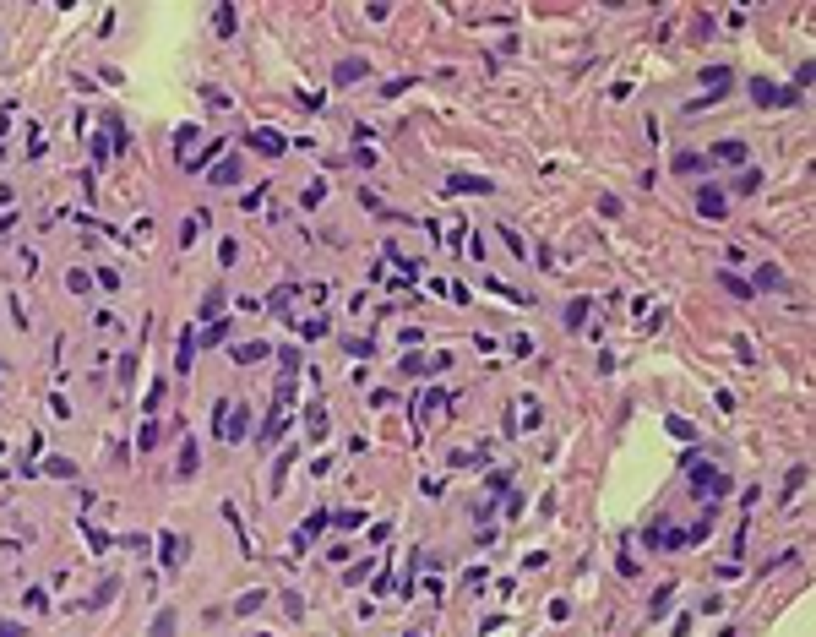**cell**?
<instances>
[{
	"label": "cell",
	"instance_id": "44dd1931",
	"mask_svg": "<svg viewBox=\"0 0 816 637\" xmlns=\"http://www.w3.org/2000/svg\"><path fill=\"white\" fill-rule=\"evenodd\" d=\"M702 88H708V98H724L729 93V71L724 65H708V71H702Z\"/></svg>",
	"mask_w": 816,
	"mask_h": 637
},
{
	"label": "cell",
	"instance_id": "db71d44e",
	"mask_svg": "<svg viewBox=\"0 0 816 637\" xmlns=\"http://www.w3.org/2000/svg\"><path fill=\"white\" fill-rule=\"evenodd\" d=\"M289 300H294V283H283V289H272V300H267V305H272V311H283Z\"/></svg>",
	"mask_w": 816,
	"mask_h": 637
},
{
	"label": "cell",
	"instance_id": "ee69618b",
	"mask_svg": "<svg viewBox=\"0 0 816 637\" xmlns=\"http://www.w3.org/2000/svg\"><path fill=\"white\" fill-rule=\"evenodd\" d=\"M92 278H98V289H109V295H115V289H120V273H115V267H98V273H92Z\"/></svg>",
	"mask_w": 816,
	"mask_h": 637
},
{
	"label": "cell",
	"instance_id": "52a82bcc",
	"mask_svg": "<svg viewBox=\"0 0 816 637\" xmlns=\"http://www.w3.org/2000/svg\"><path fill=\"white\" fill-rule=\"evenodd\" d=\"M245 147H250V153H262V158H283V153H289V137H277V131L256 125V131L245 137Z\"/></svg>",
	"mask_w": 816,
	"mask_h": 637
},
{
	"label": "cell",
	"instance_id": "b9f144b4",
	"mask_svg": "<svg viewBox=\"0 0 816 637\" xmlns=\"http://www.w3.org/2000/svg\"><path fill=\"white\" fill-rule=\"evenodd\" d=\"M44 147H49L44 125H33V131H28V153H33V158H44Z\"/></svg>",
	"mask_w": 816,
	"mask_h": 637
},
{
	"label": "cell",
	"instance_id": "8992f818",
	"mask_svg": "<svg viewBox=\"0 0 816 637\" xmlns=\"http://www.w3.org/2000/svg\"><path fill=\"white\" fill-rule=\"evenodd\" d=\"M447 196H495V180H484V174H447Z\"/></svg>",
	"mask_w": 816,
	"mask_h": 637
},
{
	"label": "cell",
	"instance_id": "603a6c76",
	"mask_svg": "<svg viewBox=\"0 0 816 637\" xmlns=\"http://www.w3.org/2000/svg\"><path fill=\"white\" fill-rule=\"evenodd\" d=\"M588 311H593V300H583V295L566 300V311H561V316H566V332H577V327L588 322Z\"/></svg>",
	"mask_w": 816,
	"mask_h": 637
},
{
	"label": "cell",
	"instance_id": "6da1fadb",
	"mask_svg": "<svg viewBox=\"0 0 816 637\" xmlns=\"http://www.w3.org/2000/svg\"><path fill=\"white\" fill-rule=\"evenodd\" d=\"M686 468H692V496H702V501H719V496H729V474H719L713 463H702V458H686Z\"/></svg>",
	"mask_w": 816,
	"mask_h": 637
},
{
	"label": "cell",
	"instance_id": "ab89813d",
	"mask_svg": "<svg viewBox=\"0 0 816 637\" xmlns=\"http://www.w3.org/2000/svg\"><path fill=\"white\" fill-rule=\"evenodd\" d=\"M398 371H403V376H425V371H430V359H419V354H403V359H398Z\"/></svg>",
	"mask_w": 816,
	"mask_h": 637
},
{
	"label": "cell",
	"instance_id": "3957f363",
	"mask_svg": "<svg viewBox=\"0 0 816 637\" xmlns=\"http://www.w3.org/2000/svg\"><path fill=\"white\" fill-rule=\"evenodd\" d=\"M185 556H191V539H185V534H174V529H164V534H158V561H164L169 572H180V567H185Z\"/></svg>",
	"mask_w": 816,
	"mask_h": 637
},
{
	"label": "cell",
	"instance_id": "5bb4252c",
	"mask_svg": "<svg viewBox=\"0 0 816 637\" xmlns=\"http://www.w3.org/2000/svg\"><path fill=\"white\" fill-rule=\"evenodd\" d=\"M196 468H201V447H196V441H185V447H180V463H174V480H196Z\"/></svg>",
	"mask_w": 816,
	"mask_h": 637
},
{
	"label": "cell",
	"instance_id": "f907efd6",
	"mask_svg": "<svg viewBox=\"0 0 816 637\" xmlns=\"http://www.w3.org/2000/svg\"><path fill=\"white\" fill-rule=\"evenodd\" d=\"M800 485H805V463H795V474H789V480H784V501H789V496H795V490H800Z\"/></svg>",
	"mask_w": 816,
	"mask_h": 637
},
{
	"label": "cell",
	"instance_id": "8fae6325",
	"mask_svg": "<svg viewBox=\"0 0 816 637\" xmlns=\"http://www.w3.org/2000/svg\"><path fill=\"white\" fill-rule=\"evenodd\" d=\"M746 158H751V147L746 142H713V153H708V164H735V169H746Z\"/></svg>",
	"mask_w": 816,
	"mask_h": 637
},
{
	"label": "cell",
	"instance_id": "11a10c76",
	"mask_svg": "<svg viewBox=\"0 0 816 637\" xmlns=\"http://www.w3.org/2000/svg\"><path fill=\"white\" fill-rule=\"evenodd\" d=\"M201 98H207L213 109H229V93H223V88H201Z\"/></svg>",
	"mask_w": 816,
	"mask_h": 637
},
{
	"label": "cell",
	"instance_id": "681fc988",
	"mask_svg": "<svg viewBox=\"0 0 816 637\" xmlns=\"http://www.w3.org/2000/svg\"><path fill=\"white\" fill-rule=\"evenodd\" d=\"M22 605H28V610H49V594L44 589H28V594H22Z\"/></svg>",
	"mask_w": 816,
	"mask_h": 637
},
{
	"label": "cell",
	"instance_id": "ac0fdd59",
	"mask_svg": "<svg viewBox=\"0 0 816 637\" xmlns=\"http://www.w3.org/2000/svg\"><path fill=\"white\" fill-rule=\"evenodd\" d=\"M240 174H245V164H240V158H223L207 180H213V186H240Z\"/></svg>",
	"mask_w": 816,
	"mask_h": 637
},
{
	"label": "cell",
	"instance_id": "be15d7a7",
	"mask_svg": "<svg viewBox=\"0 0 816 637\" xmlns=\"http://www.w3.org/2000/svg\"><path fill=\"white\" fill-rule=\"evenodd\" d=\"M0 158H6V147H0Z\"/></svg>",
	"mask_w": 816,
	"mask_h": 637
},
{
	"label": "cell",
	"instance_id": "680465c9",
	"mask_svg": "<svg viewBox=\"0 0 816 637\" xmlns=\"http://www.w3.org/2000/svg\"><path fill=\"white\" fill-rule=\"evenodd\" d=\"M507 485H512V474H507V468H490V490H495V496H501Z\"/></svg>",
	"mask_w": 816,
	"mask_h": 637
},
{
	"label": "cell",
	"instance_id": "9c48e42d",
	"mask_svg": "<svg viewBox=\"0 0 816 637\" xmlns=\"http://www.w3.org/2000/svg\"><path fill=\"white\" fill-rule=\"evenodd\" d=\"M435 414H447V392H435V387H425L414 398V425H430Z\"/></svg>",
	"mask_w": 816,
	"mask_h": 637
},
{
	"label": "cell",
	"instance_id": "cb8c5ba5",
	"mask_svg": "<svg viewBox=\"0 0 816 637\" xmlns=\"http://www.w3.org/2000/svg\"><path fill=\"white\" fill-rule=\"evenodd\" d=\"M756 191H762V169H751V164L735 169V196H756Z\"/></svg>",
	"mask_w": 816,
	"mask_h": 637
},
{
	"label": "cell",
	"instance_id": "9a60e30c",
	"mask_svg": "<svg viewBox=\"0 0 816 637\" xmlns=\"http://www.w3.org/2000/svg\"><path fill=\"white\" fill-rule=\"evenodd\" d=\"M234 359H240V365H256V359H272V343H267V338L234 343Z\"/></svg>",
	"mask_w": 816,
	"mask_h": 637
},
{
	"label": "cell",
	"instance_id": "e0dca14e",
	"mask_svg": "<svg viewBox=\"0 0 816 637\" xmlns=\"http://www.w3.org/2000/svg\"><path fill=\"white\" fill-rule=\"evenodd\" d=\"M229 332H234V322H229V316H218V322H207V332H196V343L218 349V343H229Z\"/></svg>",
	"mask_w": 816,
	"mask_h": 637
},
{
	"label": "cell",
	"instance_id": "ffe728a7",
	"mask_svg": "<svg viewBox=\"0 0 816 637\" xmlns=\"http://www.w3.org/2000/svg\"><path fill=\"white\" fill-rule=\"evenodd\" d=\"M223 305H229V289H207V295H201V322H218Z\"/></svg>",
	"mask_w": 816,
	"mask_h": 637
},
{
	"label": "cell",
	"instance_id": "94428289",
	"mask_svg": "<svg viewBox=\"0 0 816 637\" xmlns=\"http://www.w3.org/2000/svg\"><path fill=\"white\" fill-rule=\"evenodd\" d=\"M0 637H28V632H22L16 621H0Z\"/></svg>",
	"mask_w": 816,
	"mask_h": 637
},
{
	"label": "cell",
	"instance_id": "8d00e7d4",
	"mask_svg": "<svg viewBox=\"0 0 816 637\" xmlns=\"http://www.w3.org/2000/svg\"><path fill=\"white\" fill-rule=\"evenodd\" d=\"M196 147V125H174V153H191Z\"/></svg>",
	"mask_w": 816,
	"mask_h": 637
},
{
	"label": "cell",
	"instance_id": "4dcf8cb0",
	"mask_svg": "<svg viewBox=\"0 0 816 637\" xmlns=\"http://www.w3.org/2000/svg\"><path fill=\"white\" fill-rule=\"evenodd\" d=\"M218 153H223V142H207V147H196V153L185 158V169H191V174H196V169H207V158H218Z\"/></svg>",
	"mask_w": 816,
	"mask_h": 637
},
{
	"label": "cell",
	"instance_id": "2e32d148",
	"mask_svg": "<svg viewBox=\"0 0 816 637\" xmlns=\"http://www.w3.org/2000/svg\"><path fill=\"white\" fill-rule=\"evenodd\" d=\"M751 104L756 109H773V104H778V82H773V77H751Z\"/></svg>",
	"mask_w": 816,
	"mask_h": 637
},
{
	"label": "cell",
	"instance_id": "bcb514c9",
	"mask_svg": "<svg viewBox=\"0 0 816 637\" xmlns=\"http://www.w3.org/2000/svg\"><path fill=\"white\" fill-rule=\"evenodd\" d=\"M501 240H507V246H512V256H517V262H523V256H528V246H523V234H517V229H501Z\"/></svg>",
	"mask_w": 816,
	"mask_h": 637
},
{
	"label": "cell",
	"instance_id": "836d02e7",
	"mask_svg": "<svg viewBox=\"0 0 816 637\" xmlns=\"http://www.w3.org/2000/svg\"><path fill=\"white\" fill-rule=\"evenodd\" d=\"M44 474H55V480H77V463H71V458H49Z\"/></svg>",
	"mask_w": 816,
	"mask_h": 637
},
{
	"label": "cell",
	"instance_id": "6f0895ef",
	"mask_svg": "<svg viewBox=\"0 0 816 637\" xmlns=\"http://www.w3.org/2000/svg\"><path fill=\"white\" fill-rule=\"evenodd\" d=\"M468 256H474V262L484 267V234H468Z\"/></svg>",
	"mask_w": 816,
	"mask_h": 637
},
{
	"label": "cell",
	"instance_id": "d590c367",
	"mask_svg": "<svg viewBox=\"0 0 816 637\" xmlns=\"http://www.w3.org/2000/svg\"><path fill=\"white\" fill-rule=\"evenodd\" d=\"M294 458H300V452H283V458H277V463H272V490H277V485H283V480H289V468H294Z\"/></svg>",
	"mask_w": 816,
	"mask_h": 637
},
{
	"label": "cell",
	"instance_id": "ba28073f",
	"mask_svg": "<svg viewBox=\"0 0 816 637\" xmlns=\"http://www.w3.org/2000/svg\"><path fill=\"white\" fill-rule=\"evenodd\" d=\"M245 436H250V409L229 404V420L218 425V441H245Z\"/></svg>",
	"mask_w": 816,
	"mask_h": 637
},
{
	"label": "cell",
	"instance_id": "f35d334b",
	"mask_svg": "<svg viewBox=\"0 0 816 637\" xmlns=\"http://www.w3.org/2000/svg\"><path fill=\"white\" fill-rule=\"evenodd\" d=\"M719 283H724L729 295H740V300H751V283H746V278H735V273H719Z\"/></svg>",
	"mask_w": 816,
	"mask_h": 637
},
{
	"label": "cell",
	"instance_id": "e575fe53",
	"mask_svg": "<svg viewBox=\"0 0 816 637\" xmlns=\"http://www.w3.org/2000/svg\"><path fill=\"white\" fill-rule=\"evenodd\" d=\"M300 202H305V207H322L327 202V180H310V186L300 191Z\"/></svg>",
	"mask_w": 816,
	"mask_h": 637
},
{
	"label": "cell",
	"instance_id": "7c38bea8",
	"mask_svg": "<svg viewBox=\"0 0 816 637\" xmlns=\"http://www.w3.org/2000/svg\"><path fill=\"white\" fill-rule=\"evenodd\" d=\"M191 359H196V332L185 327L180 343H174V376H191Z\"/></svg>",
	"mask_w": 816,
	"mask_h": 637
},
{
	"label": "cell",
	"instance_id": "c3c4849f",
	"mask_svg": "<svg viewBox=\"0 0 816 637\" xmlns=\"http://www.w3.org/2000/svg\"><path fill=\"white\" fill-rule=\"evenodd\" d=\"M137 447H142V452H153V447H158V425H153V420L142 425V436H137Z\"/></svg>",
	"mask_w": 816,
	"mask_h": 637
},
{
	"label": "cell",
	"instance_id": "f546056e",
	"mask_svg": "<svg viewBox=\"0 0 816 637\" xmlns=\"http://www.w3.org/2000/svg\"><path fill=\"white\" fill-rule=\"evenodd\" d=\"M305 431H310V441H322V436H327V409L322 404L305 409Z\"/></svg>",
	"mask_w": 816,
	"mask_h": 637
},
{
	"label": "cell",
	"instance_id": "9f6ffc18",
	"mask_svg": "<svg viewBox=\"0 0 816 637\" xmlns=\"http://www.w3.org/2000/svg\"><path fill=\"white\" fill-rule=\"evenodd\" d=\"M669 436H680V441H692V436H696V425H692V420H669Z\"/></svg>",
	"mask_w": 816,
	"mask_h": 637
},
{
	"label": "cell",
	"instance_id": "7dc6e473",
	"mask_svg": "<svg viewBox=\"0 0 816 637\" xmlns=\"http://www.w3.org/2000/svg\"><path fill=\"white\" fill-rule=\"evenodd\" d=\"M164 392H169V381H164V376H158L153 387H147V414H153V409H158V404H164Z\"/></svg>",
	"mask_w": 816,
	"mask_h": 637
},
{
	"label": "cell",
	"instance_id": "74e56055",
	"mask_svg": "<svg viewBox=\"0 0 816 637\" xmlns=\"http://www.w3.org/2000/svg\"><path fill=\"white\" fill-rule=\"evenodd\" d=\"M349 164H359V169H376V164H381V153H376V147H354V153H349Z\"/></svg>",
	"mask_w": 816,
	"mask_h": 637
},
{
	"label": "cell",
	"instance_id": "7402d4cb",
	"mask_svg": "<svg viewBox=\"0 0 816 637\" xmlns=\"http://www.w3.org/2000/svg\"><path fill=\"white\" fill-rule=\"evenodd\" d=\"M267 605V589H245V594H240V599H234V616H256V610H262Z\"/></svg>",
	"mask_w": 816,
	"mask_h": 637
},
{
	"label": "cell",
	"instance_id": "f1b7e54d",
	"mask_svg": "<svg viewBox=\"0 0 816 637\" xmlns=\"http://www.w3.org/2000/svg\"><path fill=\"white\" fill-rule=\"evenodd\" d=\"M294 332L305 343H316V338H327V316H305V322H294Z\"/></svg>",
	"mask_w": 816,
	"mask_h": 637
},
{
	"label": "cell",
	"instance_id": "5b68a950",
	"mask_svg": "<svg viewBox=\"0 0 816 637\" xmlns=\"http://www.w3.org/2000/svg\"><path fill=\"white\" fill-rule=\"evenodd\" d=\"M696 213L708 218V223H724L729 218V196L719 186H696Z\"/></svg>",
	"mask_w": 816,
	"mask_h": 637
},
{
	"label": "cell",
	"instance_id": "6125c7cd",
	"mask_svg": "<svg viewBox=\"0 0 816 637\" xmlns=\"http://www.w3.org/2000/svg\"><path fill=\"white\" fill-rule=\"evenodd\" d=\"M6 131H11V104L0 109V137H6Z\"/></svg>",
	"mask_w": 816,
	"mask_h": 637
},
{
	"label": "cell",
	"instance_id": "816d5d0a",
	"mask_svg": "<svg viewBox=\"0 0 816 637\" xmlns=\"http://www.w3.org/2000/svg\"><path fill=\"white\" fill-rule=\"evenodd\" d=\"M462 583H468V589H484V583H490V572H484V567H468V572H462Z\"/></svg>",
	"mask_w": 816,
	"mask_h": 637
},
{
	"label": "cell",
	"instance_id": "d6986e66",
	"mask_svg": "<svg viewBox=\"0 0 816 637\" xmlns=\"http://www.w3.org/2000/svg\"><path fill=\"white\" fill-rule=\"evenodd\" d=\"M88 153H92V164H98V169H104V164H115V142H109V131H92Z\"/></svg>",
	"mask_w": 816,
	"mask_h": 637
},
{
	"label": "cell",
	"instance_id": "e7e4bbea",
	"mask_svg": "<svg viewBox=\"0 0 816 637\" xmlns=\"http://www.w3.org/2000/svg\"><path fill=\"white\" fill-rule=\"evenodd\" d=\"M0 371H6V365H0Z\"/></svg>",
	"mask_w": 816,
	"mask_h": 637
},
{
	"label": "cell",
	"instance_id": "4fadbf2b",
	"mask_svg": "<svg viewBox=\"0 0 816 637\" xmlns=\"http://www.w3.org/2000/svg\"><path fill=\"white\" fill-rule=\"evenodd\" d=\"M756 289H789V278H784V267L778 262H762L756 267V278H751V295Z\"/></svg>",
	"mask_w": 816,
	"mask_h": 637
},
{
	"label": "cell",
	"instance_id": "d6a6232c",
	"mask_svg": "<svg viewBox=\"0 0 816 637\" xmlns=\"http://www.w3.org/2000/svg\"><path fill=\"white\" fill-rule=\"evenodd\" d=\"M343 354H354V359H365V354H376V343L365 338V332H354V338H343Z\"/></svg>",
	"mask_w": 816,
	"mask_h": 637
},
{
	"label": "cell",
	"instance_id": "277c9868",
	"mask_svg": "<svg viewBox=\"0 0 816 637\" xmlns=\"http://www.w3.org/2000/svg\"><path fill=\"white\" fill-rule=\"evenodd\" d=\"M289 404H294V398H272V409H267V425L256 431V441H262V447H272L277 436L289 431Z\"/></svg>",
	"mask_w": 816,
	"mask_h": 637
},
{
	"label": "cell",
	"instance_id": "30bf717a",
	"mask_svg": "<svg viewBox=\"0 0 816 637\" xmlns=\"http://www.w3.org/2000/svg\"><path fill=\"white\" fill-rule=\"evenodd\" d=\"M365 77H370V60H365V55H343L338 71H332V82H338V88H354V82H365Z\"/></svg>",
	"mask_w": 816,
	"mask_h": 637
},
{
	"label": "cell",
	"instance_id": "f6af8a7d",
	"mask_svg": "<svg viewBox=\"0 0 816 637\" xmlns=\"http://www.w3.org/2000/svg\"><path fill=\"white\" fill-rule=\"evenodd\" d=\"M65 289H71V295H88V273H82V267H71V273H65Z\"/></svg>",
	"mask_w": 816,
	"mask_h": 637
},
{
	"label": "cell",
	"instance_id": "1f68e13d",
	"mask_svg": "<svg viewBox=\"0 0 816 637\" xmlns=\"http://www.w3.org/2000/svg\"><path fill=\"white\" fill-rule=\"evenodd\" d=\"M669 599H675V583H664V589H659V594H653V599H647V616H653V621H659L664 610H669Z\"/></svg>",
	"mask_w": 816,
	"mask_h": 637
},
{
	"label": "cell",
	"instance_id": "484cf974",
	"mask_svg": "<svg viewBox=\"0 0 816 637\" xmlns=\"http://www.w3.org/2000/svg\"><path fill=\"white\" fill-rule=\"evenodd\" d=\"M708 153H675V174H708Z\"/></svg>",
	"mask_w": 816,
	"mask_h": 637
},
{
	"label": "cell",
	"instance_id": "60d3db41",
	"mask_svg": "<svg viewBox=\"0 0 816 637\" xmlns=\"http://www.w3.org/2000/svg\"><path fill=\"white\" fill-rule=\"evenodd\" d=\"M332 523H338V529H365V512L349 507V512H332Z\"/></svg>",
	"mask_w": 816,
	"mask_h": 637
},
{
	"label": "cell",
	"instance_id": "91938a15",
	"mask_svg": "<svg viewBox=\"0 0 816 637\" xmlns=\"http://www.w3.org/2000/svg\"><path fill=\"white\" fill-rule=\"evenodd\" d=\"M370 567H376V561H354V567H349V583H365Z\"/></svg>",
	"mask_w": 816,
	"mask_h": 637
},
{
	"label": "cell",
	"instance_id": "7a4b0ae2",
	"mask_svg": "<svg viewBox=\"0 0 816 637\" xmlns=\"http://www.w3.org/2000/svg\"><path fill=\"white\" fill-rule=\"evenodd\" d=\"M642 544L647 550H686V529H675L669 517H653L642 529Z\"/></svg>",
	"mask_w": 816,
	"mask_h": 637
},
{
	"label": "cell",
	"instance_id": "83f0119b",
	"mask_svg": "<svg viewBox=\"0 0 816 637\" xmlns=\"http://www.w3.org/2000/svg\"><path fill=\"white\" fill-rule=\"evenodd\" d=\"M234 22H240V11H234V6H218V11H213V28H218V38H234Z\"/></svg>",
	"mask_w": 816,
	"mask_h": 637
},
{
	"label": "cell",
	"instance_id": "7bdbcfd3",
	"mask_svg": "<svg viewBox=\"0 0 816 637\" xmlns=\"http://www.w3.org/2000/svg\"><path fill=\"white\" fill-rule=\"evenodd\" d=\"M267 202V180H262V186H256V191H245V196H240V207H245V213H256V207H262Z\"/></svg>",
	"mask_w": 816,
	"mask_h": 637
},
{
	"label": "cell",
	"instance_id": "d4e9b609",
	"mask_svg": "<svg viewBox=\"0 0 816 637\" xmlns=\"http://www.w3.org/2000/svg\"><path fill=\"white\" fill-rule=\"evenodd\" d=\"M174 632H180V616H174V610L164 605V610L153 616V626H147V637H174Z\"/></svg>",
	"mask_w": 816,
	"mask_h": 637
},
{
	"label": "cell",
	"instance_id": "f5cc1de1",
	"mask_svg": "<svg viewBox=\"0 0 816 637\" xmlns=\"http://www.w3.org/2000/svg\"><path fill=\"white\" fill-rule=\"evenodd\" d=\"M115 594H120V583H104V589H98V594H92V599H88V605H92V610H98V605H109V599H115Z\"/></svg>",
	"mask_w": 816,
	"mask_h": 637
},
{
	"label": "cell",
	"instance_id": "4316f807",
	"mask_svg": "<svg viewBox=\"0 0 816 637\" xmlns=\"http://www.w3.org/2000/svg\"><path fill=\"white\" fill-rule=\"evenodd\" d=\"M484 289H495V295H501V300H512V305H534V295H528V289H512V283H501V278H490Z\"/></svg>",
	"mask_w": 816,
	"mask_h": 637
}]
</instances>
